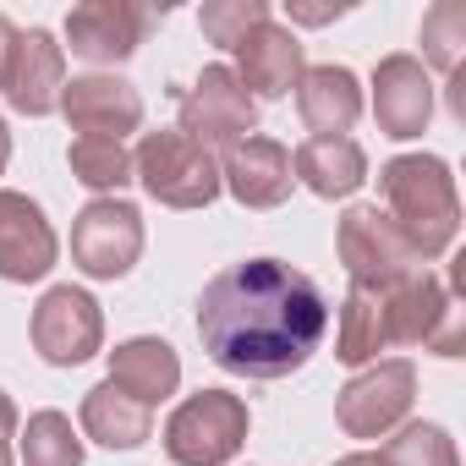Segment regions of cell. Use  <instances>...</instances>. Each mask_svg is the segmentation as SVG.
Returning <instances> with one entry per match:
<instances>
[{
	"label": "cell",
	"mask_w": 466,
	"mask_h": 466,
	"mask_svg": "<svg viewBox=\"0 0 466 466\" xmlns=\"http://www.w3.org/2000/svg\"><path fill=\"white\" fill-rule=\"evenodd\" d=\"M411 400H417V368L395 357V362H379V368L357 373L340 390L335 417H340V428L351 439H379V433H390L411 411Z\"/></svg>",
	"instance_id": "8fae6325"
},
{
	"label": "cell",
	"mask_w": 466,
	"mask_h": 466,
	"mask_svg": "<svg viewBox=\"0 0 466 466\" xmlns=\"http://www.w3.org/2000/svg\"><path fill=\"white\" fill-rule=\"evenodd\" d=\"M390 346V313H384V291L351 286L340 302V324H335V357L362 368Z\"/></svg>",
	"instance_id": "7402d4cb"
},
{
	"label": "cell",
	"mask_w": 466,
	"mask_h": 466,
	"mask_svg": "<svg viewBox=\"0 0 466 466\" xmlns=\"http://www.w3.org/2000/svg\"><path fill=\"white\" fill-rule=\"evenodd\" d=\"M77 417H83V433H88L94 444H105V450H137V444L154 433V406L132 400V395L116 390L110 379L83 395V411H77Z\"/></svg>",
	"instance_id": "44dd1931"
},
{
	"label": "cell",
	"mask_w": 466,
	"mask_h": 466,
	"mask_svg": "<svg viewBox=\"0 0 466 466\" xmlns=\"http://www.w3.org/2000/svg\"><path fill=\"white\" fill-rule=\"evenodd\" d=\"M428 116H433V83H428L422 61L417 56H384L379 72H373V121H379V132L406 143V137L428 132Z\"/></svg>",
	"instance_id": "2e32d148"
},
{
	"label": "cell",
	"mask_w": 466,
	"mask_h": 466,
	"mask_svg": "<svg viewBox=\"0 0 466 466\" xmlns=\"http://www.w3.org/2000/svg\"><path fill=\"white\" fill-rule=\"evenodd\" d=\"M17 433V406H12V395L6 390H0V444H6Z\"/></svg>",
	"instance_id": "f546056e"
},
{
	"label": "cell",
	"mask_w": 466,
	"mask_h": 466,
	"mask_svg": "<svg viewBox=\"0 0 466 466\" xmlns=\"http://www.w3.org/2000/svg\"><path fill=\"white\" fill-rule=\"evenodd\" d=\"M291 154H286V143H275V137H242L237 148H225V159H219V187L237 198L242 208H280L286 198H291Z\"/></svg>",
	"instance_id": "9a60e30c"
},
{
	"label": "cell",
	"mask_w": 466,
	"mask_h": 466,
	"mask_svg": "<svg viewBox=\"0 0 466 466\" xmlns=\"http://www.w3.org/2000/svg\"><path fill=\"white\" fill-rule=\"evenodd\" d=\"M56 230L45 219V208L23 192H0V280L12 286H28V280H45L56 269Z\"/></svg>",
	"instance_id": "4fadbf2b"
},
{
	"label": "cell",
	"mask_w": 466,
	"mask_h": 466,
	"mask_svg": "<svg viewBox=\"0 0 466 466\" xmlns=\"http://www.w3.org/2000/svg\"><path fill=\"white\" fill-rule=\"evenodd\" d=\"M12 45H17V28H12V17L0 12V88H6V66H12Z\"/></svg>",
	"instance_id": "83f0119b"
},
{
	"label": "cell",
	"mask_w": 466,
	"mask_h": 466,
	"mask_svg": "<svg viewBox=\"0 0 466 466\" xmlns=\"http://www.w3.org/2000/svg\"><path fill=\"white\" fill-rule=\"evenodd\" d=\"M132 181L165 208H208L219 198V159L181 132H148L132 154Z\"/></svg>",
	"instance_id": "3957f363"
},
{
	"label": "cell",
	"mask_w": 466,
	"mask_h": 466,
	"mask_svg": "<svg viewBox=\"0 0 466 466\" xmlns=\"http://www.w3.org/2000/svg\"><path fill=\"white\" fill-rule=\"evenodd\" d=\"M0 466H12V450H6V444H0Z\"/></svg>",
	"instance_id": "d6a6232c"
},
{
	"label": "cell",
	"mask_w": 466,
	"mask_h": 466,
	"mask_svg": "<svg viewBox=\"0 0 466 466\" xmlns=\"http://www.w3.org/2000/svg\"><path fill=\"white\" fill-rule=\"evenodd\" d=\"M110 384L127 390L132 400L154 406V400L176 395V384H181V357H176L170 340H159V335L121 340V346L110 351Z\"/></svg>",
	"instance_id": "ac0fdd59"
},
{
	"label": "cell",
	"mask_w": 466,
	"mask_h": 466,
	"mask_svg": "<svg viewBox=\"0 0 466 466\" xmlns=\"http://www.w3.org/2000/svg\"><path fill=\"white\" fill-rule=\"evenodd\" d=\"M335 466H384V455H368V450H362V455H340Z\"/></svg>",
	"instance_id": "4dcf8cb0"
},
{
	"label": "cell",
	"mask_w": 466,
	"mask_h": 466,
	"mask_svg": "<svg viewBox=\"0 0 466 466\" xmlns=\"http://www.w3.org/2000/svg\"><path fill=\"white\" fill-rule=\"evenodd\" d=\"M291 176L319 198H351L368 181V154L351 137H308L291 154Z\"/></svg>",
	"instance_id": "ffe728a7"
},
{
	"label": "cell",
	"mask_w": 466,
	"mask_h": 466,
	"mask_svg": "<svg viewBox=\"0 0 466 466\" xmlns=\"http://www.w3.org/2000/svg\"><path fill=\"white\" fill-rule=\"evenodd\" d=\"M291 17L297 23H329V17H346V6H297L291 0Z\"/></svg>",
	"instance_id": "f1b7e54d"
},
{
	"label": "cell",
	"mask_w": 466,
	"mask_h": 466,
	"mask_svg": "<svg viewBox=\"0 0 466 466\" xmlns=\"http://www.w3.org/2000/svg\"><path fill=\"white\" fill-rule=\"evenodd\" d=\"M34 346L50 368H77L105 346V313L77 286H50L34 308Z\"/></svg>",
	"instance_id": "30bf717a"
},
{
	"label": "cell",
	"mask_w": 466,
	"mask_h": 466,
	"mask_svg": "<svg viewBox=\"0 0 466 466\" xmlns=\"http://www.w3.org/2000/svg\"><path fill=\"white\" fill-rule=\"evenodd\" d=\"M379 455H384V466H461L455 439H450L439 422H411V428H400Z\"/></svg>",
	"instance_id": "d4e9b609"
},
{
	"label": "cell",
	"mask_w": 466,
	"mask_h": 466,
	"mask_svg": "<svg viewBox=\"0 0 466 466\" xmlns=\"http://www.w3.org/2000/svg\"><path fill=\"white\" fill-rule=\"evenodd\" d=\"M61 116L83 137H116L121 143L127 132L143 127V94L116 72H88V77H72L61 88Z\"/></svg>",
	"instance_id": "7c38bea8"
},
{
	"label": "cell",
	"mask_w": 466,
	"mask_h": 466,
	"mask_svg": "<svg viewBox=\"0 0 466 466\" xmlns=\"http://www.w3.org/2000/svg\"><path fill=\"white\" fill-rule=\"evenodd\" d=\"M297 110L319 137H346L362 116V88L346 66H313L297 83Z\"/></svg>",
	"instance_id": "d6986e66"
},
{
	"label": "cell",
	"mask_w": 466,
	"mask_h": 466,
	"mask_svg": "<svg viewBox=\"0 0 466 466\" xmlns=\"http://www.w3.org/2000/svg\"><path fill=\"white\" fill-rule=\"evenodd\" d=\"M242 444H248V400L230 390H198L165 422V455L176 466H225Z\"/></svg>",
	"instance_id": "277c9868"
},
{
	"label": "cell",
	"mask_w": 466,
	"mask_h": 466,
	"mask_svg": "<svg viewBox=\"0 0 466 466\" xmlns=\"http://www.w3.org/2000/svg\"><path fill=\"white\" fill-rule=\"evenodd\" d=\"M237 77H242V88L253 94V99H286L297 83H302V45H297V34L291 28H280V23H264V28H253L242 45H237Z\"/></svg>",
	"instance_id": "e0dca14e"
},
{
	"label": "cell",
	"mask_w": 466,
	"mask_h": 466,
	"mask_svg": "<svg viewBox=\"0 0 466 466\" xmlns=\"http://www.w3.org/2000/svg\"><path fill=\"white\" fill-rule=\"evenodd\" d=\"M329 302L313 275L280 258L219 269L198 297V340L214 368L237 379H286L324 346Z\"/></svg>",
	"instance_id": "6da1fadb"
},
{
	"label": "cell",
	"mask_w": 466,
	"mask_h": 466,
	"mask_svg": "<svg viewBox=\"0 0 466 466\" xmlns=\"http://www.w3.org/2000/svg\"><path fill=\"white\" fill-rule=\"evenodd\" d=\"M23 466H83V439L66 411H34L23 428Z\"/></svg>",
	"instance_id": "cb8c5ba5"
},
{
	"label": "cell",
	"mask_w": 466,
	"mask_h": 466,
	"mask_svg": "<svg viewBox=\"0 0 466 466\" xmlns=\"http://www.w3.org/2000/svg\"><path fill=\"white\" fill-rule=\"evenodd\" d=\"M61 88H66V50L56 45V34L28 28L12 45V66H6V105L17 116H50L61 110Z\"/></svg>",
	"instance_id": "5bb4252c"
},
{
	"label": "cell",
	"mask_w": 466,
	"mask_h": 466,
	"mask_svg": "<svg viewBox=\"0 0 466 466\" xmlns=\"http://www.w3.org/2000/svg\"><path fill=\"white\" fill-rule=\"evenodd\" d=\"M6 159H12V127L0 121V170H6Z\"/></svg>",
	"instance_id": "1f68e13d"
},
{
	"label": "cell",
	"mask_w": 466,
	"mask_h": 466,
	"mask_svg": "<svg viewBox=\"0 0 466 466\" xmlns=\"http://www.w3.org/2000/svg\"><path fill=\"white\" fill-rule=\"evenodd\" d=\"M258 127V99L242 88V77L230 66H203L198 83L181 94V137L198 148H237Z\"/></svg>",
	"instance_id": "8992f818"
},
{
	"label": "cell",
	"mask_w": 466,
	"mask_h": 466,
	"mask_svg": "<svg viewBox=\"0 0 466 466\" xmlns=\"http://www.w3.org/2000/svg\"><path fill=\"white\" fill-rule=\"evenodd\" d=\"M72 258L88 280H121L143 258V214L127 198H94L72 219Z\"/></svg>",
	"instance_id": "ba28073f"
},
{
	"label": "cell",
	"mask_w": 466,
	"mask_h": 466,
	"mask_svg": "<svg viewBox=\"0 0 466 466\" xmlns=\"http://www.w3.org/2000/svg\"><path fill=\"white\" fill-rule=\"evenodd\" d=\"M461 45H466V6L461 0H439L422 17V50L439 72H461Z\"/></svg>",
	"instance_id": "4316f807"
},
{
	"label": "cell",
	"mask_w": 466,
	"mask_h": 466,
	"mask_svg": "<svg viewBox=\"0 0 466 466\" xmlns=\"http://www.w3.org/2000/svg\"><path fill=\"white\" fill-rule=\"evenodd\" d=\"M264 23H269V0H208V6L198 12L203 39L208 45H225V50H237Z\"/></svg>",
	"instance_id": "484cf974"
},
{
	"label": "cell",
	"mask_w": 466,
	"mask_h": 466,
	"mask_svg": "<svg viewBox=\"0 0 466 466\" xmlns=\"http://www.w3.org/2000/svg\"><path fill=\"white\" fill-rule=\"evenodd\" d=\"M384 313H390V346H422L439 357H461L466 346L461 308L428 269H411L406 280H395L384 291Z\"/></svg>",
	"instance_id": "5b68a950"
},
{
	"label": "cell",
	"mask_w": 466,
	"mask_h": 466,
	"mask_svg": "<svg viewBox=\"0 0 466 466\" xmlns=\"http://www.w3.org/2000/svg\"><path fill=\"white\" fill-rule=\"evenodd\" d=\"M66 165H72V176H77L83 187H94V192H121V187L132 181V154H127L116 137H77V143L66 148Z\"/></svg>",
	"instance_id": "603a6c76"
},
{
	"label": "cell",
	"mask_w": 466,
	"mask_h": 466,
	"mask_svg": "<svg viewBox=\"0 0 466 466\" xmlns=\"http://www.w3.org/2000/svg\"><path fill=\"white\" fill-rule=\"evenodd\" d=\"M335 248H340V264H346L351 286H368V291H390L395 280L422 269V258L406 248V237L390 225V214L373 208V203H357V208L340 214Z\"/></svg>",
	"instance_id": "52a82bcc"
},
{
	"label": "cell",
	"mask_w": 466,
	"mask_h": 466,
	"mask_svg": "<svg viewBox=\"0 0 466 466\" xmlns=\"http://www.w3.org/2000/svg\"><path fill=\"white\" fill-rule=\"evenodd\" d=\"M165 12L154 6H137V0H88V6H72L66 17V45L72 56L94 61V66H116V61H132L137 45L159 28Z\"/></svg>",
	"instance_id": "9c48e42d"
},
{
	"label": "cell",
	"mask_w": 466,
	"mask_h": 466,
	"mask_svg": "<svg viewBox=\"0 0 466 466\" xmlns=\"http://www.w3.org/2000/svg\"><path fill=\"white\" fill-rule=\"evenodd\" d=\"M379 192H384V214L406 237V248L428 264L439 253H450L455 230H461V198H455V176L439 154H400L379 170Z\"/></svg>",
	"instance_id": "7a4b0ae2"
}]
</instances>
